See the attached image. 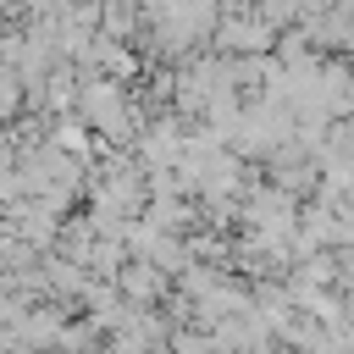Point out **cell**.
Masks as SVG:
<instances>
[{"label":"cell","mask_w":354,"mask_h":354,"mask_svg":"<svg viewBox=\"0 0 354 354\" xmlns=\"http://www.w3.org/2000/svg\"><path fill=\"white\" fill-rule=\"evenodd\" d=\"M171 354H216V343H210L199 326H177V332H171Z\"/></svg>","instance_id":"1"}]
</instances>
